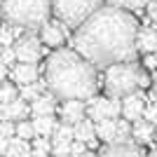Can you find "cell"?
<instances>
[{
	"mask_svg": "<svg viewBox=\"0 0 157 157\" xmlns=\"http://www.w3.org/2000/svg\"><path fill=\"white\" fill-rule=\"evenodd\" d=\"M152 96L157 98V73H155V80H152Z\"/></svg>",
	"mask_w": 157,
	"mask_h": 157,
	"instance_id": "d590c367",
	"label": "cell"
},
{
	"mask_svg": "<svg viewBox=\"0 0 157 157\" xmlns=\"http://www.w3.org/2000/svg\"><path fill=\"white\" fill-rule=\"evenodd\" d=\"M0 2H2V0H0Z\"/></svg>",
	"mask_w": 157,
	"mask_h": 157,
	"instance_id": "7bdbcfd3",
	"label": "cell"
},
{
	"mask_svg": "<svg viewBox=\"0 0 157 157\" xmlns=\"http://www.w3.org/2000/svg\"><path fill=\"white\" fill-rule=\"evenodd\" d=\"M52 152V141L45 136H33V148H31V157H49Z\"/></svg>",
	"mask_w": 157,
	"mask_h": 157,
	"instance_id": "7402d4cb",
	"label": "cell"
},
{
	"mask_svg": "<svg viewBox=\"0 0 157 157\" xmlns=\"http://www.w3.org/2000/svg\"><path fill=\"white\" fill-rule=\"evenodd\" d=\"M7 145H10V138L0 136V155H2V157H5V152H7Z\"/></svg>",
	"mask_w": 157,
	"mask_h": 157,
	"instance_id": "836d02e7",
	"label": "cell"
},
{
	"mask_svg": "<svg viewBox=\"0 0 157 157\" xmlns=\"http://www.w3.org/2000/svg\"><path fill=\"white\" fill-rule=\"evenodd\" d=\"M0 63H5L7 68H12V66L17 63V56H14L12 47H2V49H0Z\"/></svg>",
	"mask_w": 157,
	"mask_h": 157,
	"instance_id": "f1b7e54d",
	"label": "cell"
},
{
	"mask_svg": "<svg viewBox=\"0 0 157 157\" xmlns=\"http://www.w3.org/2000/svg\"><path fill=\"white\" fill-rule=\"evenodd\" d=\"M14 136L21 138V141H31L35 136V131H33V124L28 120H21V122H14Z\"/></svg>",
	"mask_w": 157,
	"mask_h": 157,
	"instance_id": "d4e9b609",
	"label": "cell"
},
{
	"mask_svg": "<svg viewBox=\"0 0 157 157\" xmlns=\"http://www.w3.org/2000/svg\"><path fill=\"white\" fill-rule=\"evenodd\" d=\"M103 5V0H49L52 14L66 28H78Z\"/></svg>",
	"mask_w": 157,
	"mask_h": 157,
	"instance_id": "5b68a950",
	"label": "cell"
},
{
	"mask_svg": "<svg viewBox=\"0 0 157 157\" xmlns=\"http://www.w3.org/2000/svg\"><path fill=\"white\" fill-rule=\"evenodd\" d=\"M0 14L10 26L21 31H40L45 21H49L52 7L49 0H2Z\"/></svg>",
	"mask_w": 157,
	"mask_h": 157,
	"instance_id": "3957f363",
	"label": "cell"
},
{
	"mask_svg": "<svg viewBox=\"0 0 157 157\" xmlns=\"http://www.w3.org/2000/svg\"><path fill=\"white\" fill-rule=\"evenodd\" d=\"M143 110H145V98L138 92L129 94V96H122V101H120V115H122V120H127V122L141 120L143 117Z\"/></svg>",
	"mask_w": 157,
	"mask_h": 157,
	"instance_id": "ba28073f",
	"label": "cell"
},
{
	"mask_svg": "<svg viewBox=\"0 0 157 157\" xmlns=\"http://www.w3.org/2000/svg\"><path fill=\"white\" fill-rule=\"evenodd\" d=\"M152 54H155V59H157V49H155V52H152Z\"/></svg>",
	"mask_w": 157,
	"mask_h": 157,
	"instance_id": "ab89813d",
	"label": "cell"
},
{
	"mask_svg": "<svg viewBox=\"0 0 157 157\" xmlns=\"http://www.w3.org/2000/svg\"><path fill=\"white\" fill-rule=\"evenodd\" d=\"M115 129H117V120H101V122H94V131H96V138L105 141L110 145L115 141Z\"/></svg>",
	"mask_w": 157,
	"mask_h": 157,
	"instance_id": "d6986e66",
	"label": "cell"
},
{
	"mask_svg": "<svg viewBox=\"0 0 157 157\" xmlns=\"http://www.w3.org/2000/svg\"><path fill=\"white\" fill-rule=\"evenodd\" d=\"M73 138L82 141L85 145H94L96 143V131H94V122L92 120H80L78 124H73Z\"/></svg>",
	"mask_w": 157,
	"mask_h": 157,
	"instance_id": "9a60e30c",
	"label": "cell"
},
{
	"mask_svg": "<svg viewBox=\"0 0 157 157\" xmlns=\"http://www.w3.org/2000/svg\"><path fill=\"white\" fill-rule=\"evenodd\" d=\"M56 157H71V155H56Z\"/></svg>",
	"mask_w": 157,
	"mask_h": 157,
	"instance_id": "f35d334b",
	"label": "cell"
},
{
	"mask_svg": "<svg viewBox=\"0 0 157 157\" xmlns=\"http://www.w3.org/2000/svg\"><path fill=\"white\" fill-rule=\"evenodd\" d=\"M143 66H145V68H150V71H157V59H155V54H145Z\"/></svg>",
	"mask_w": 157,
	"mask_h": 157,
	"instance_id": "1f68e13d",
	"label": "cell"
},
{
	"mask_svg": "<svg viewBox=\"0 0 157 157\" xmlns=\"http://www.w3.org/2000/svg\"><path fill=\"white\" fill-rule=\"evenodd\" d=\"M148 157H157V150H152V152H150V155H148Z\"/></svg>",
	"mask_w": 157,
	"mask_h": 157,
	"instance_id": "74e56055",
	"label": "cell"
},
{
	"mask_svg": "<svg viewBox=\"0 0 157 157\" xmlns=\"http://www.w3.org/2000/svg\"><path fill=\"white\" fill-rule=\"evenodd\" d=\"M150 2V0H105V5L117 7V10H124V12H131V10H141Z\"/></svg>",
	"mask_w": 157,
	"mask_h": 157,
	"instance_id": "cb8c5ba5",
	"label": "cell"
},
{
	"mask_svg": "<svg viewBox=\"0 0 157 157\" xmlns=\"http://www.w3.org/2000/svg\"><path fill=\"white\" fill-rule=\"evenodd\" d=\"M14 56L19 63H38V59L42 56V47H40L35 35H21L14 40Z\"/></svg>",
	"mask_w": 157,
	"mask_h": 157,
	"instance_id": "52a82bcc",
	"label": "cell"
},
{
	"mask_svg": "<svg viewBox=\"0 0 157 157\" xmlns=\"http://www.w3.org/2000/svg\"><path fill=\"white\" fill-rule=\"evenodd\" d=\"M7 73H10V68H7L5 63H0V80H5V78H7Z\"/></svg>",
	"mask_w": 157,
	"mask_h": 157,
	"instance_id": "e575fe53",
	"label": "cell"
},
{
	"mask_svg": "<svg viewBox=\"0 0 157 157\" xmlns=\"http://www.w3.org/2000/svg\"><path fill=\"white\" fill-rule=\"evenodd\" d=\"M143 120H148L152 127H157V98H155V101H150V103L145 105V110H143Z\"/></svg>",
	"mask_w": 157,
	"mask_h": 157,
	"instance_id": "83f0119b",
	"label": "cell"
},
{
	"mask_svg": "<svg viewBox=\"0 0 157 157\" xmlns=\"http://www.w3.org/2000/svg\"><path fill=\"white\" fill-rule=\"evenodd\" d=\"M5 157H31V145H28V141H21V138L12 136Z\"/></svg>",
	"mask_w": 157,
	"mask_h": 157,
	"instance_id": "ffe728a7",
	"label": "cell"
},
{
	"mask_svg": "<svg viewBox=\"0 0 157 157\" xmlns=\"http://www.w3.org/2000/svg\"><path fill=\"white\" fill-rule=\"evenodd\" d=\"M45 92V82H31V85H21L19 87V98H24L26 103H31L33 98H38L40 94Z\"/></svg>",
	"mask_w": 157,
	"mask_h": 157,
	"instance_id": "44dd1931",
	"label": "cell"
},
{
	"mask_svg": "<svg viewBox=\"0 0 157 157\" xmlns=\"http://www.w3.org/2000/svg\"><path fill=\"white\" fill-rule=\"evenodd\" d=\"M78 157H96V155H94V152H89V150H85L82 155H78Z\"/></svg>",
	"mask_w": 157,
	"mask_h": 157,
	"instance_id": "8d00e7d4",
	"label": "cell"
},
{
	"mask_svg": "<svg viewBox=\"0 0 157 157\" xmlns=\"http://www.w3.org/2000/svg\"><path fill=\"white\" fill-rule=\"evenodd\" d=\"M152 134H155V127L148 122V120H136L134 127H131V138L136 145H143V143H150L152 141Z\"/></svg>",
	"mask_w": 157,
	"mask_h": 157,
	"instance_id": "2e32d148",
	"label": "cell"
},
{
	"mask_svg": "<svg viewBox=\"0 0 157 157\" xmlns=\"http://www.w3.org/2000/svg\"><path fill=\"white\" fill-rule=\"evenodd\" d=\"M71 141H73V127L71 124H56V129L52 131V145L71 143Z\"/></svg>",
	"mask_w": 157,
	"mask_h": 157,
	"instance_id": "603a6c76",
	"label": "cell"
},
{
	"mask_svg": "<svg viewBox=\"0 0 157 157\" xmlns=\"http://www.w3.org/2000/svg\"><path fill=\"white\" fill-rule=\"evenodd\" d=\"M0 49H2V47H0Z\"/></svg>",
	"mask_w": 157,
	"mask_h": 157,
	"instance_id": "b9f144b4",
	"label": "cell"
},
{
	"mask_svg": "<svg viewBox=\"0 0 157 157\" xmlns=\"http://www.w3.org/2000/svg\"><path fill=\"white\" fill-rule=\"evenodd\" d=\"M10 75H12V80L17 85H31V82L38 80V66L35 63H14Z\"/></svg>",
	"mask_w": 157,
	"mask_h": 157,
	"instance_id": "4fadbf2b",
	"label": "cell"
},
{
	"mask_svg": "<svg viewBox=\"0 0 157 157\" xmlns=\"http://www.w3.org/2000/svg\"><path fill=\"white\" fill-rule=\"evenodd\" d=\"M40 35H42V42H45L47 47H56V49H59V47L63 45L68 31H66V26L61 21H45L42 28H40Z\"/></svg>",
	"mask_w": 157,
	"mask_h": 157,
	"instance_id": "30bf717a",
	"label": "cell"
},
{
	"mask_svg": "<svg viewBox=\"0 0 157 157\" xmlns=\"http://www.w3.org/2000/svg\"><path fill=\"white\" fill-rule=\"evenodd\" d=\"M45 87L61 101H87L96 92V68L75 49H56L45 66Z\"/></svg>",
	"mask_w": 157,
	"mask_h": 157,
	"instance_id": "7a4b0ae2",
	"label": "cell"
},
{
	"mask_svg": "<svg viewBox=\"0 0 157 157\" xmlns=\"http://www.w3.org/2000/svg\"><path fill=\"white\" fill-rule=\"evenodd\" d=\"M33 131H35V136H45V138H49L52 136V131L56 129V120H54V115H35L33 117Z\"/></svg>",
	"mask_w": 157,
	"mask_h": 157,
	"instance_id": "ac0fdd59",
	"label": "cell"
},
{
	"mask_svg": "<svg viewBox=\"0 0 157 157\" xmlns=\"http://www.w3.org/2000/svg\"><path fill=\"white\" fill-rule=\"evenodd\" d=\"M85 103L82 101H75V98H71V101H66L63 108H61V120H63V124H78L80 120H85Z\"/></svg>",
	"mask_w": 157,
	"mask_h": 157,
	"instance_id": "7c38bea8",
	"label": "cell"
},
{
	"mask_svg": "<svg viewBox=\"0 0 157 157\" xmlns=\"http://www.w3.org/2000/svg\"><path fill=\"white\" fill-rule=\"evenodd\" d=\"M157 49V33L155 28H138L136 33V52L152 54Z\"/></svg>",
	"mask_w": 157,
	"mask_h": 157,
	"instance_id": "5bb4252c",
	"label": "cell"
},
{
	"mask_svg": "<svg viewBox=\"0 0 157 157\" xmlns=\"http://www.w3.org/2000/svg\"><path fill=\"white\" fill-rule=\"evenodd\" d=\"M145 7H148V14H150V19L157 24V0H150V2H148Z\"/></svg>",
	"mask_w": 157,
	"mask_h": 157,
	"instance_id": "d6a6232c",
	"label": "cell"
},
{
	"mask_svg": "<svg viewBox=\"0 0 157 157\" xmlns=\"http://www.w3.org/2000/svg\"><path fill=\"white\" fill-rule=\"evenodd\" d=\"M96 157H143L141 148L136 143H113V145H105L103 150L98 152Z\"/></svg>",
	"mask_w": 157,
	"mask_h": 157,
	"instance_id": "8fae6325",
	"label": "cell"
},
{
	"mask_svg": "<svg viewBox=\"0 0 157 157\" xmlns=\"http://www.w3.org/2000/svg\"><path fill=\"white\" fill-rule=\"evenodd\" d=\"M148 85H150V78L141 66H136V61L113 63L105 71V92L113 98L129 96L138 89H145Z\"/></svg>",
	"mask_w": 157,
	"mask_h": 157,
	"instance_id": "277c9868",
	"label": "cell"
},
{
	"mask_svg": "<svg viewBox=\"0 0 157 157\" xmlns=\"http://www.w3.org/2000/svg\"><path fill=\"white\" fill-rule=\"evenodd\" d=\"M85 150H87V145L82 143V141H75V138L71 141V157H78V155H82Z\"/></svg>",
	"mask_w": 157,
	"mask_h": 157,
	"instance_id": "4dcf8cb0",
	"label": "cell"
},
{
	"mask_svg": "<svg viewBox=\"0 0 157 157\" xmlns=\"http://www.w3.org/2000/svg\"><path fill=\"white\" fill-rule=\"evenodd\" d=\"M0 136H5V138H12V136H14V122H10V120L0 122Z\"/></svg>",
	"mask_w": 157,
	"mask_h": 157,
	"instance_id": "f546056e",
	"label": "cell"
},
{
	"mask_svg": "<svg viewBox=\"0 0 157 157\" xmlns=\"http://www.w3.org/2000/svg\"><path fill=\"white\" fill-rule=\"evenodd\" d=\"M17 96H19V92H17V87H14L12 82H2V85H0V103H10V101H14Z\"/></svg>",
	"mask_w": 157,
	"mask_h": 157,
	"instance_id": "484cf974",
	"label": "cell"
},
{
	"mask_svg": "<svg viewBox=\"0 0 157 157\" xmlns=\"http://www.w3.org/2000/svg\"><path fill=\"white\" fill-rule=\"evenodd\" d=\"M28 115H31V105L19 96L14 98V101H10V103H0V122H5V120H10V122H21V120H26Z\"/></svg>",
	"mask_w": 157,
	"mask_h": 157,
	"instance_id": "9c48e42d",
	"label": "cell"
},
{
	"mask_svg": "<svg viewBox=\"0 0 157 157\" xmlns=\"http://www.w3.org/2000/svg\"><path fill=\"white\" fill-rule=\"evenodd\" d=\"M28 105H31L33 117H35V115H52V113L56 110V98H54L52 94H40V96L33 98Z\"/></svg>",
	"mask_w": 157,
	"mask_h": 157,
	"instance_id": "e0dca14e",
	"label": "cell"
},
{
	"mask_svg": "<svg viewBox=\"0 0 157 157\" xmlns=\"http://www.w3.org/2000/svg\"><path fill=\"white\" fill-rule=\"evenodd\" d=\"M85 115L92 122H101V120H117L120 117V98H103V96H92L89 105H85Z\"/></svg>",
	"mask_w": 157,
	"mask_h": 157,
	"instance_id": "8992f818",
	"label": "cell"
},
{
	"mask_svg": "<svg viewBox=\"0 0 157 157\" xmlns=\"http://www.w3.org/2000/svg\"><path fill=\"white\" fill-rule=\"evenodd\" d=\"M138 21L124 10L101 5L87 21L75 28L73 49L94 68L136 61Z\"/></svg>",
	"mask_w": 157,
	"mask_h": 157,
	"instance_id": "6da1fadb",
	"label": "cell"
},
{
	"mask_svg": "<svg viewBox=\"0 0 157 157\" xmlns=\"http://www.w3.org/2000/svg\"><path fill=\"white\" fill-rule=\"evenodd\" d=\"M14 45V33L10 24H2L0 26V47H12Z\"/></svg>",
	"mask_w": 157,
	"mask_h": 157,
	"instance_id": "4316f807",
	"label": "cell"
},
{
	"mask_svg": "<svg viewBox=\"0 0 157 157\" xmlns=\"http://www.w3.org/2000/svg\"><path fill=\"white\" fill-rule=\"evenodd\" d=\"M152 28H155V33H157V24H155V26H152Z\"/></svg>",
	"mask_w": 157,
	"mask_h": 157,
	"instance_id": "60d3db41",
	"label": "cell"
}]
</instances>
